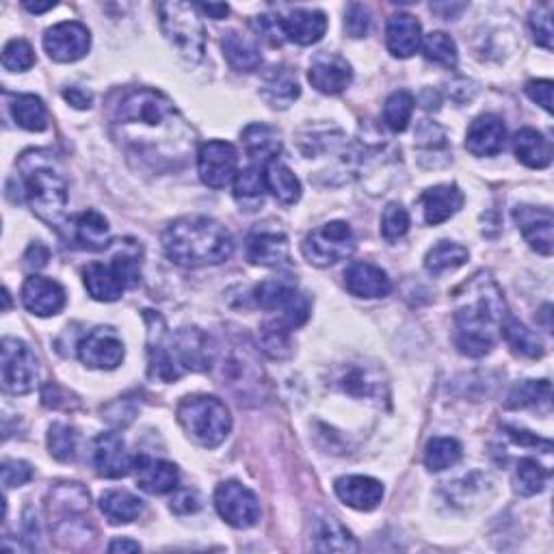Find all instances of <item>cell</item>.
I'll use <instances>...</instances> for the list:
<instances>
[{
	"instance_id": "obj_1",
	"label": "cell",
	"mask_w": 554,
	"mask_h": 554,
	"mask_svg": "<svg viewBox=\"0 0 554 554\" xmlns=\"http://www.w3.org/2000/svg\"><path fill=\"white\" fill-rule=\"evenodd\" d=\"M115 128L128 148L152 161H182L195 143L174 102L154 89L128 91L115 109Z\"/></svg>"
},
{
	"instance_id": "obj_2",
	"label": "cell",
	"mask_w": 554,
	"mask_h": 554,
	"mask_svg": "<svg viewBox=\"0 0 554 554\" xmlns=\"http://www.w3.org/2000/svg\"><path fill=\"white\" fill-rule=\"evenodd\" d=\"M509 316L507 303L490 275H474L464 284L455 310V347L468 358H483L496 347L500 329Z\"/></svg>"
},
{
	"instance_id": "obj_3",
	"label": "cell",
	"mask_w": 554,
	"mask_h": 554,
	"mask_svg": "<svg viewBox=\"0 0 554 554\" xmlns=\"http://www.w3.org/2000/svg\"><path fill=\"white\" fill-rule=\"evenodd\" d=\"M167 258L184 269L215 267L234 254V239L226 226L210 217H182L163 232Z\"/></svg>"
},
{
	"instance_id": "obj_4",
	"label": "cell",
	"mask_w": 554,
	"mask_h": 554,
	"mask_svg": "<svg viewBox=\"0 0 554 554\" xmlns=\"http://www.w3.org/2000/svg\"><path fill=\"white\" fill-rule=\"evenodd\" d=\"M18 169L24 200L29 202L33 213L48 226L59 228L68 217L70 189L55 158L46 152L29 150L20 156Z\"/></svg>"
},
{
	"instance_id": "obj_5",
	"label": "cell",
	"mask_w": 554,
	"mask_h": 554,
	"mask_svg": "<svg viewBox=\"0 0 554 554\" xmlns=\"http://www.w3.org/2000/svg\"><path fill=\"white\" fill-rule=\"evenodd\" d=\"M87 293L96 301H117L124 290L141 282V247L126 241L120 252L113 254L109 265L94 262L83 271Z\"/></svg>"
},
{
	"instance_id": "obj_6",
	"label": "cell",
	"mask_w": 554,
	"mask_h": 554,
	"mask_svg": "<svg viewBox=\"0 0 554 554\" xmlns=\"http://www.w3.org/2000/svg\"><path fill=\"white\" fill-rule=\"evenodd\" d=\"M176 414L184 433L204 448H217L221 442H226L232 429V416L226 403L217 397H206V394L182 399Z\"/></svg>"
},
{
	"instance_id": "obj_7",
	"label": "cell",
	"mask_w": 554,
	"mask_h": 554,
	"mask_svg": "<svg viewBox=\"0 0 554 554\" xmlns=\"http://www.w3.org/2000/svg\"><path fill=\"white\" fill-rule=\"evenodd\" d=\"M156 9L167 42L187 63H200L206 52V31L197 7L174 0V3H161Z\"/></svg>"
},
{
	"instance_id": "obj_8",
	"label": "cell",
	"mask_w": 554,
	"mask_h": 554,
	"mask_svg": "<svg viewBox=\"0 0 554 554\" xmlns=\"http://www.w3.org/2000/svg\"><path fill=\"white\" fill-rule=\"evenodd\" d=\"M301 252L314 267H332L355 252V234L347 221H329L303 239Z\"/></svg>"
},
{
	"instance_id": "obj_9",
	"label": "cell",
	"mask_w": 554,
	"mask_h": 554,
	"mask_svg": "<svg viewBox=\"0 0 554 554\" xmlns=\"http://www.w3.org/2000/svg\"><path fill=\"white\" fill-rule=\"evenodd\" d=\"M0 381L9 394H29L39 381V362L26 342L5 338L0 347Z\"/></svg>"
},
{
	"instance_id": "obj_10",
	"label": "cell",
	"mask_w": 554,
	"mask_h": 554,
	"mask_svg": "<svg viewBox=\"0 0 554 554\" xmlns=\"http://www.w3.org/2000/svg\"><path fill=\"white\" fill-rule=\"evenodd\" d=\"M254 299L262 310L277 312L280 310V319L290 327H301L310 316V301L306 295L284 280H267L256 286Z\"/></svg>"
},
{
	"instance_id": "obj_11",
	"label": "cell",
	"mask_w": 554,
	"mask_h": 554,
	"mask_svg": "<svg viewBox=\"0 0 554 554\" xmlns=\"http://www.w3.org/2000/svg\"><path fill=\"white\" fill-rule=\"evenodd\" d=\"M197 171L210 189H226L239 174V152L228 141H208L197 152Z\"/></svg>"
},
{
	"instance_id": "obj_12",
	"label": "cell",
	"mask_w": 554,
	"mask_h": 554,
	"mask_svg": "<svg viewBox=\"0 0 554 554\" xmlns=\"http://www.w3.org/2000/svg\"><path fill=\"white\" fill-rule=\"evenodd\" d=\"M215 507L234 529H249L260 520L258 496L239 481H226L217 487Z\"/></svg>"
},
{
	"instance_id": "obj_13",
	"label": "cell",
	"mask_w": 554,
	"mask_h": 554,
	"mask_svg": "<svg viewBox=\"0 0 554 554\" xmlns=\"http://www.w3.org/2000/svg\"><path fill=\"white\" fill-rule=\"evenodd\" d=\"M124 342L111 327H96L78 342V360L98 371H113L124 362Z\"/></svg>"
},
{
	"instance_id": "obj_14",
	"label": "cell",
	"mask_w": 554,
	"mask_h": 554,
	"mask_svg": "<svg viewBox=\"0 0 554 554\" xmlns=\"http://www.w3.org/2000/svg\"><path fill=\"white\" fill-rule=\"evenodd\" d=\"M91 46V33L83 22H59L46 31L44 48L57 63H74L83 59Z\"/></svg>"
},
{
	"instance_id": "obj_15",
	"label": "cell",
	"mask_w": 554,
	"mask_h": 554,
	"mask_svg": "<svg viewBox=\"0 0 554 554\" xmlns=\"http://www.w3.org/2000/svg\"><path fill=\"white\" fill-rule=\"evenodd\" d=\"M171 351H174L176 362L180 364L182 371L204 373L213 366L217 347L213 338L204 334L202 329L182 327L174 340H171Z\"/></svg>"
},
{
	"instance_id": "obj_16",
	"label": "cell",
	"mask_w": 554,
	"mask_h": 554,
	"mask_svg": "<svg viewBox=\"0 0 554 554\" xmlns=\"http://www.w3.org/2000/svg\"><path fill=\"white\" fill-rule=\"evenodd\" d=\"M522 236L537 254L552 256L554 249V215L550 208H535V206H518L513 210Z\"/></svg>"
},
{
	"instance_id": "obj_17",
	"label": "cell",
	"mask_w": 554,
	"mask_h": 554,
	"mask_svg": "<svg viewBox=\"0 0 554 554\" xmlns=\"http://www.w3.org/2000/svg\"><path fill=\"white\" fill-rule=\"evenodd\" d=\"M308 81L316 91H321V94L336 96V94H342V91L351 85L353 70L347 63V59H342L340 55H334V52H321V55L314 57L310 65Z\"/></svg>"
},
{
	"instance_id": "obj_18",
	"label": "cell",
	"mask_w": 554,
	"mask_h": 554,
	"mask_svg": "<svg viewBox=\"0 0 554 554\" xmlns=\"http://www.w3.org/2000/svg\"><path fill=\"white\" fill-rule=\"evenodd\" d=\"M94 464L100 477L122 479L133 470L135 457L128 453L120 433H102L94 444Z\"/></svg>"
},
{
	"instance_id": "obj_19",
	"label": "cell",
	"mask_w": 554,
	"mask_h": 554,
	"mask_svg": "<svg viewBox=\"0 0 554 554\" xmlns=\"http://www.w3.org/2000/svg\"><path fill=\"white\" fill-rule=\"evenodd\" d=\"M65 288L42 275H31L22 286L24 308L35 316H55L65 308Z\"/></svg>"
},
{
	"instance_id": "obj_20",
	"label": "cell",
	"mask_w": 554,
	"mask_h": 554,
	"mask_svg": "<svg viewBox=\"0 0 554 554\" xmlns=\"http://www.w3.org/2000/svg\"><path fill=\"white\" fill-rule=\"evenodd\" d=\"M135 479L143 492L161 496L178 490L180 472L174 464H169L165 459H156L150 455H137L135 457Z\"/></svg>"
},
{
	"instance_id": "obj_21",
	"label": "cell",
	"mask_w": 554,
	"mask_h": 554,
	"mask_svg": "<svg viewBox=\"0 0 554 554\" xmlns=\"http://www.w3.org/2000/svg\"><path fill=\"white\" fill-rule=\"evenodd\" d=\"M247 260L256 267L282 269L290 265V245L284 232H256L247 239Z\"/></svg>"
},
{
	"instance_id": "obj_22",
	"label": "cell",
	"mask_w": 554,
	"mask_h": 554,
	"mask_svg": "<svg viewBox=\"0 0 554 554\" xmlns=\"http://www.w3.org/2000/svg\"><path fill=\"white\" fill-rule=\"evenodd\" d=\"M507 141V128L496 115H481L474 120L466 133V150L472 156H496L503 152Z\"/></svg>"
},
{
	"instance_id": "obj_23",
	"label": "cell",
	"mask_w": 554,
	"mask_h": 554,
	"mask_svg": "<svg viewBox=\"0 0 554 554\" xmlns=\"http://www.w3.org/2000/svg\"><path fill=\"white\" fill-rule=\"evenodd\" d=\"M336 496L351 509L373 511L384 500V485L377 479L362 477V474H351V477H340L334 485Z\"/></svg>"
},
{
	"instance_id": "obj_24",
	"label": "cell",
	"mask_w": 554,
	"mask_h": 554,
	"mask_svg": "<svg viewBox=\"0 0 554 554\" xmlns=\"http://www.w3.org/2000/svg\"><path fill=\"white\" fill-rule=\"evenodd\" d=\"M386 46L397 59L414 57L422 46L420 22L410 13H394L386 26Z\"/></svg>"
},
{
	"instance_id": "obj_25",
	"label": "cell",
	"mask_w": 554,
	"mask_h": 554,
	"mask_svg": "<svg viewBox=\"0 0 554 554\" xmlns=\"http://www.w3.org/2000/svg\"><path fill=\"white\" fill-rule=\"evenodd\" d=\"M280 20L286 42H293L299 46H312L316 42H321L327 31V18L323 11L295 9Z\"/></svg>"
},
{
	"instance_id": "obj_26",
	"label": "cell",
	"mask_w": 554,
	"mask_h": 554,
	"mask_svg": "<svg viewBox=\"0 0 554 554\" xmlns=\"http://www.w3.org/2000/svg\"><path fill=\"white\" fill-rule=\"evenodd\" d=\"M420 206L425 223L440 226L459 213V208L464 206V193L455 184H440V187H431L420 195Z\"/></svg>"
},
{
	"instance_id": "obj_27",
	"label": "cell",
	"mask_w": 554,
	"mask_h": 554,
	"mask_svg": "<svg viewBox=\"0 0 554 554\" xmlns=\"http://www.w3.org/2000/svg\"><path fill=\"white\" fill-rule=\"evenodd\" d=\"M345 284L351 295L364 299L388 297L392 290L388 273L381 267L371 265V262H358V265L349 267L345 273Z\"/></svg>"
},
{
	"instance_id": "obj_28",
	"label": "cell",
	"mask_w": 554,
	"mask_h": 554,
	"mask_svg": "<svg viewBox=\"0 0 554 554\" xmlns=\"http://www.w3.org/2000/svg\"><path fill=\"white\" fill-rule=\"evenodd\" d=\"M243 145L254 167H267L282 154V139L275 128L267 124H249L243 130Z\"/></svg>"
},
{
	"instance_id": "obj_29",
	"label": "cell",
	"mask_w": 554,
	"mask_h": 554,
	"mask_svg": "<svg viewBox=\"0 0 554 554\" xmlns=\"http://www.w3.org/2000/svg\"><path fill=\"white\" fill-rule=\"evenodd\" d=\"M72 239L76 247L87 249V252H102L111 245V228L98 210H87L78 215L72 223Z\"/></svg>"
},
{
	"instance_id": "obj_30",
	"label": "cell",
	"mask_w": 554,
	"mask_h": 554,
	"mask_svg": "<svg viewBox=\"0 0 554 554\" xmlns=\"http://www.w3.org/2000/svg\"><path fill=\"white\" fill-rule=\"evenodd\" d=\"M165 323L158 321V327H150V375L165 381V384H176L180 375L184 373L180 364L176 362V355L167 347L165 342Z\"/></svg>"
},
{
	"instance_id": "obj_31",
	"label": "cell",
	"mask_w": 554,
	"mask_h": 554,
	"mask_svg": "<svg viewBox=\"0 0 554 554\" xmlns=\"http://www.w3.org/2000/svg\"><path fill=\"white\" fill-rule=\"evenodd\" d=\"M312 548L319 552H358L360 544L336 518L321 516L314 520Z\"/></svg>"
},
{
	"instance_id": "obj_32",
	"label": "cell",
	"mask_w": 554,
	"mask_h": 554,
	"mask_svg": "<svg viewBox=\"0 0 554 554\" xmlns=\"http://www.w3.org/2000/svg\"><path fill=\"white\" fill-rule=\"evenodd\" d=\"M513 150H516L518 161L531 169H546L552 163V145L535 128L518 130L513 137Z\"/></svg>"
},
{
	"instance_id": "obj_33",
	"label": "cell",
	"mask_w": 554,
	"mask_h": 554,
	"mask_svg": "<svg viewBox=\"0 0 554 554\" xmlns=\"http://www.w3.org/2000/svg\"><path fill=\"white\" fill-rule=\"evenodd\" d=\"M89 511V494L78 483H63L50 492V513L57 522L76 520Z\"/></svg>"
},
{
	"instance_id": "obj_34",
	"label": "cell",
	"mask_w": 554,
	"mask_h": 554,
	"mask_svg": "<svg viewBox=\"0 0 554 554\" xmlns=\"http://www.w3.org/2000/svg\"><path fill=\"white\" fill-rule=\"evenodd\" d=\"M260 94H262V98H265L269 107L288 109L290 104L299 98L301 89H299V83L293 72L286 68H273L265 76V83H262Z\"/></svg>"
},
{
	"instance_id": "obj_35",
	"label": "cell",
	"mask_w": 554,
	"mask_h": 554,
	"mask_svg": "<svg viewBox=\"0 0 554 554\" xmlns=\"http://www.w3.org/2000/svg\"><path fill=\"white\" fill-rule=\"evenodd\" d=\"M267 195V180L265 171L260 167H247L239 171L234 178V200L241 206V210L254 213L262 204H265Z\"/></svg>"
},
{
	"instance_id": "obj_36",
	"label": "cell",
	"mask_w": 554,
	"mask_h": 554,
	"mask_svg": "<svg viewBox=\"0 0 554 554\" xmlns=\"http://www.w3.org/2000/svg\"><path fill=\"white\" fill-rule=\"evenodd\" d=\"M9 109L13 115V122L20 128L29 130V133H44L50 124L46 104L42 102V98H37L33 94L13 96Z\"/></svg>"
},
{
	"instance_id": "obj_37",
	"label": "cell",
	"mask_w": 554,
	"mask_h": 554,
	"mask_svg": "<svg viewBox=\"0 0 554 554\" xmlns=\"http://www.w3.org/2000/svg\"><path fill=\"white\" fill-rule=\"evenodd\" d=\"M223 55H226L230 68L236 72H256L262 63L260 50L252 39L230 31L223 37Z\"/></svg>"
},
{
	"instance_id": "obj_38",
	"label": "cell",
	"mask_w": 554,
	"mask_h": 554,
	"mask_svg": "<svg viewBox=\"0 0 554 554\" xmlns=\"http://www.w3.org/2000/svg\"><path fill=\"white\" fill-rule=\"evenodd\" d=\"M100 509L111 524H130L143 513V500L124 490H111L102 494Z\"/></svg>"
},
{
	"instance_id": "obj_39",
	"label": "cell",
	"mask_w": 554,
	"mask_h": 554,
	"mask_svg": "<svg viewBox=\"0 0 554 554\" xmlns=\"http://www.w3.org/2000/svg\"><path fill=\"white\" fill-rule=\"evenodd\" d=\"M265 180H267V191L275 195V200L290 206L299 202L301 197V182L293 174V169L286 167L280 161H273L265 167Z\"/></svg>"
},
{
	"instance_id": "obj_40",
	"label": "cell",
	"mask_w": 554,
	"mask_h": 554,
	"mask_svg": "<svg viewBox=\"0 0 554 554\" xmlns=\"http://www.w3.org/2000/svg\"><path fill=\"white\" fill-rule=\"evenodd\" d=\"M336 384L351 397L371 399L381 394V377L368 366H349L336 379Z\"/></svg>"
},
{
	"instance_id": "obj_41",
	"label": "cell",
	"mask_w": 554,
	"mask_h": 554,
	"mask_svg": "<svg viewBox=\"0 0 554 554\" xmlns=\"http://www.w3.org/2000/svg\"><path fill=\"white\" fill-rule=\"evenodd\" d=\"M500 336L507 340V345L513 351L524 355V358H542L544 355V345L542 340H539V336L533 334L531 329L522 325L518 319H513L511 314L505 319L503 329H500Z\"/></svg>"
},
{
	"instance_id": "obj_42",
	"label": "cell",
	"mask_w": 554,
	"mask_h": 554,
	"mask_svg": "<svg viewBox=\"0 0 554 554\" xmlns=\"http://www.w3.org/2000/svg\"><path fill=\"white\" fill-rule=\"evenodd\" d=\"M468 260V249L453 241H440L429 249L425 256V269L433 275H442L446 271H455L461 265H466Z\"/></svg>"
},
{
	"instance_id": "obj_43",
	"label": "cell",
	"mask_w": 554,
	"mask_h": 554,
	"mask_svg": "<svg viewBox=\"0 0 554 554\" xmlns=\"http://www.w3.org/2000/svg\"><path fill=\"white\" fill-rule=\"evenodd\" d=\"M260 349L265 351L271 360H288L293 355L290 347V327L280 321H267L260 329Z\"/></svg>"
},
{
	"instance_id": "obj_44",
	"label": "cell",
	"mask_w": 554,
	"mask_h": 554,
	"mask_svg": "<svg viewBox=\"0 0 554 554\" xmlns=\"http://www.w3.org/2000/svg\"><path fill=\"white\" fill-rule=\"evenodd\" d=\"M548 477H550V472L542 464H539L537 459L524 457V459L518 461L516 477H513V485H516L518 494L535 496L539 492H544Z\"/></svg>"
},
{
	"instance_id": "obj_45",
	"label": "cell",
	"mask_w": 554,
	"mask_h": 554,
	"mask_svg": "<svg viewBox=\"0 0 554 554\" xmlns=\"http://www.w3.org/2000/svg\"><path fill=\"white\" fill-rule=\"evenodd\" d=\"M422 52H425V57L433 63L438 65H444V68H457V61H459V55H457V46H455V39L451 35H446L442 31H435V33H429L427 37H422Z\"/></svg>"
},
{
	"instance_id": "obj_46",
	"label": "cell",
	"mask_w": 554,
	"mask_h": 554,
	"mask_svg": "<svg viewBox=\"0 0 554 554\" xmlns=\"http://www.w3.org/2000/svg\"><path fill=\"white\" fill-rule=\"evenodd\" d=\"M414 113V96L410 91H394V94L386 100L384 107V122L394 133H403L412 122Z\"/></svg>"
},
{
	"instance_id": "obj_47",
	"label": "cell",
	"mask_w": 554,
	"mask_h": 554,
	"mask_svg": "<svg viewBox=\"0 0 554 554\" xmlns=\"http://www.w3.org/2000/svg\"><path fill=\"white\" fill-rule=\"evenodd\" d=\"M464 455L461 451V444L453 438H433L427 444V453H425V466L431 472H442L446 468L455 466L457 461Z\"/></svg>"
},
{
	"instance_id": "obj_48",
	"label": "cell",
	"mask_w": 554,
	"mask_h": 554,
	"mask_svg": "<svg viewBox=\"0 0 554 554\" xmlns=\"http://www.w3.org/2000/svg\"><path fill=\"white\" fill-rule=\"evenodd\" d=\"M48 451L50 455L63 461V464H70L78 455V433L74 427L63 425V422H55L48 429Z\"/></svg>"
},
{
	"instance_id": "obj_49",
	"label": "cell",
	"mask_w": 554,
	"mask_h": 554,
	"mask_svg": "<svg viewBox=\"0 0 554 554\" xmlns=\"http://www.w3.org/2000/svg\"><path fill=\"white\" fill-rule=\"evenodd\" d=\"M552 397V388L550 381L539 379V381H524V384L516 386L507 397V407L509 410H520V407H529V405H537V403H550Z\"/></svg>"
},
{
	"instance_id": "obj_50",
	"label": "cell",
	"mask_w": 554,
	"mask_h": 554,
	"mask_svg": "<svg viewBox=\"0 0 554 554\" xmlns=\"http://www.w3.org/2000/svg\"><path fill=\"white\" fill-rule=\"evenodd\" d=\"M410 230V215L399 202H390L384 208V215H381V234L384 239L394 243L403 239V236Z\"/></svg>"
},
{
	"instance_id": "obj_51",
	"label": "cell",
	"mask_w": 554,
	"mask_h": 554,
	"mask_svg": "<svg viewBox=\"0 0 554 554\" xmlns=\"http://www.w3.org/2000/svg\"><path fill=\"white\" fill-rule=\"evenodd\" d=\"M3 65L9 72H26L35 65V50L26 39H11L3 50Z\"/></svg>"
},
{
	"instance_id": "obj_52",
	"label": "cell",
	"mask_w": 554,
	"mask_h": 554,
	"mask_svg": "<svg viewBox=\"0 0 554 554\" xmlns=\"http://www.w3.org/2000/svg\"><path fill=\"white\" fill-rule=\"evenodd\" d=\"M552 11L554 7L550 3H544V5H537V9H533L531 18H529V26L533 31V37L535 42L546 48V50H552V37H554V31H552Z\"/></svg>"
},
{
	"instance_id": "obj_53",
	"label": "cell",
	"mask_w": 554,
	"mask_h": 554,
	"mask_svg": "<svg viewBox=\"0 0 554 554\" xmlns=\"http://www.w3.org/2000/svg\"><path fill=\"white\" fill-rule=\"evenodd\" d=\"M345 31L353 39L366 37L368 31H371V11L358 3L349 5L345 11Z\"/></svg>"
},
{
	"instance_id": "obj_54",
	"label": "cell",
	"mask_w": 554,
	"mask_h": 554,
	"mask_svg": "<svg viewBox=\"0 0 554 554\" xmlns=\"http://www.w3.org/2000/svg\"><path fill=\"white\" fill-rule=\"evenodd\" d=\"M33 479V468L26 464V461L18 459H9L3 464V485L5 490H11V487H22L24 483H29Z\"/></svg>"
},
{
	"instance_id": "obj_55",
	"label": "cell",
	"mask_w": 554,
	"mask_h": 554,
	"mask_svg": "<svg viewBox=\"0 0 554 554\" xmlns=\"http://www.w3.org/2000/svg\"><path fill=\"white\" fill-rule=\"evenodd\" d=\"M256 26H258V33L262 35V39H267L271 46H282L286 42L280 16H258Z\"/></svg>"
},
{
	"instance_id": "obj_56",
	"label": "cell",
	"mask_w": 554,
	"mask_h": 554,
	"mask_svg": "<svg viewBox=\"0 0 554 554\" xmlns=\"http://www.w3.org/2000/svg\"><path fill=\"white\" fill-rule=\"evenodd\" d=\"M200 507H202V500L195 490H178L169 505V509L178 513V516H189V513L200 511Z\"/></svg>"
},
{
	"instance_id": "obj_57",
	"label": "cell",
	"mask_w": 554,
	"mask_h": 554,
	"mask_svg": "<svg viewBox=\"0 0 554 554\" xmlns=\"http://www.w3.org/2000/svg\"><path fill=\"white\" fill-rule=\"evenodd\" d=\"M552 81H529L526 83V96L537 102L546 113H552Z\"/></svg>"
},
{
	"instance_id": "obj_58",
	"label": "cell",
	"mask_w": 554,
	"mask_h": 554,
	"mask_svg": "<svg viewBox=\"0 0 554 554\" xmlns=\"http://www.w3.org/2000/svg\"><path fill=\"white\" fill-rule=\"evenodd\" d=\"M48 258H50L48 247H44L42 243H33L29 249H26L24 265L29 269H44L48 265Z\"/></svg>"
},
{
	"instance_id": "obj_59",
	"label": "cell",
	"mask_w": 554,
	"mask_h": 554,
	"mask_svg": "<svg viewBox=\"0 0 554 554\" xmlns=\"http://www.w3.org/2000/svg\"><path fill=\"white\" fill-rule=\"evenodd\" d=\"M63 98H65V102H70L74 109H81V111L89 109L91 102H94V94H91V91H87V89H81V87L65 89Z\"/></svg>"
},
{
	"instance_id": "obj_60",
	"label": "cell",
	"mask_w": 554,
	"mask_h": 554,
	"mask_svg": "<svg viewBox=\"0 0 554 554\" xmlns=\"http://www.w3.org/2000/svg\"><path fill=\"white\" fill-rule=\"evenodd\" d=\"M197 7V11H204L206 13V16H210V18H213V20H223V18H226L228 16V13H230V7L228 5H215V3H202V5H195Z\"/></svg>"
},
{
	"instance_id": "obj_61",
	"label": "cell",
	"mask_w": 554,
	"mask_h": 554,
	"mask_svg": "<svg viewBox=\"0 0 554 554\" xmlns=\"http://www.w3.org/2000/svg\"><path fill=\"white\" fill-rule=\"evenodd\" d=\"M109 552H141V546L133 539H115L109 546Z\"/></svg>"
},
{
	"instance_id": "obj_62",
	"label": "cell",
	"mask_w": 554,
	"mask_h": 554,
	"mask_svg": "<svg viewBox=\"0 0 554 554\" xmlns=\"http://www.w3.org/2000/svg\"><path fill=\"white\" fill-rule=\"evenodd\" d=\"M57 3L55 0H48V3H24V9L31 11V13H44L48 9H55Z\"/></svg>"
},
{
	"instance_id": "obj_63",
	"label": "cell",
	"mask_w": 554,
	"mask_h": 554,
	"mask_svg": "<svg viewBox=\"0 0 554 554\" xmlns=\"http://www.w3.org/2000/svg\"><path fill=\"white\" fill-rule=\"evenodd\" d=\"M3 299H5V310H9V290H5V293H3Z\"/></svg>"
}]
</instances>
